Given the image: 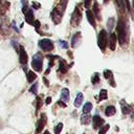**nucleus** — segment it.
<instances>
[{"instance_id": "20", "label": "nucleus", "mask_w": 134, "mask_h": 134, "mask_svg": "<svg viewBox=\"0 0 134 134\" xmlns=\"http://www.w3.org/2000/svg\"><path fill=\"white\" fill-rule=\"evenodd\" d=\"M115 112H116V109H115V107H113V106H108V107L106 108V110H105L106 116H112V115L115 114Z\"/></svg>"}, {"instance_id": "28", "label": "nucleus", "mask_w": 134, "mask_h": 134, "mask_svg": "<svg viewBox=\"0 0 134 134\" xmlns=\"http://www.w3.org/2000/svg\"><path fill=\"white\" fill-rule=\"evenodd\" d=\"M107 98H108V92H107V90H105V89L100 90V92H99V99L103 100V99H107Z\"/></svg>"}, {"instance_id": "46", "label": "nucleus", "mask_w": 134, "mask_h": 134, "mask_svg": "<svg viewBox=\"0 0 134 134\" xmlns=\"http://www.w3.org/2000/svg\"><path fill=\"white\" fill-rule=\"evenodd\" d=\"M133 3H134V0H133Z\"/></svg>"}, {"instance_id": "44", "label": "nucleus", "mask_w": 134, "mask_h": 134, "mask_svg": "<svg viewBox=\"0 0 134 134\" xmlns=\"http://www.w3.org/2000/svg\"><path fill=\"white\" fill-rule=\"evenodd\" d=\"M43 134H50V133H49V132H48V131H45V132H44V133H43Z\"/></svg>"}, {"instance_id": "19", "label": "nucleus", "mask_w": 134, "mask_h": 134, "mask_svg": "<svg viewBox=\"0 0 134 134\" xmlns=\"http://www.w3.org/2000/svg\"><path fill=\"white\" fill-rule=\"evenodd\" d=\"M91 115L89 113H84L82 116H81V121L83 125H88L90 121H91Z\"/></svg>"}, {"instance_id": "31", "label": "nucleus", "mask_w": 134, "mask_h": 134, "mask_svg": "<svg viewBox=\"0 0 134 134\" xmlns=\"http://www.w3.org/2000/svg\"><path fill=\"white\" fill-rule=\"evenodd\" d=\"M109 128H110V126L107 124V125H105V126H102V128H100V130L98 131V134H106L107 133V131L109 130Z\"/></svg>"}, {"instance_id": "10", "label": "nucleus", "mask_w": 134, "mask_h": 134, "mask_svg": "<svg viewBox=\"0 0 134 134\" xmlns=\"http://www.w3.org/2000/svg\"><path fill=\"white\" fill-rule=\"evenodd\" d=\"M8 32V25L6 18L1 17L0 18V35H6Z\"/></svg>"}, {"instance_id": "47", "label": "nucleus", "mask_w": 134, "mask_h": 134, "mask_svg": "<svg viewBox=\"0 0 134 134\" xmlns=\"http://www.w3.org/2000/svg\"><path fill=\"white\" fill-rule=\"evenodd\" d=\"M84 134H85V133H84Z\"/></svg>"}, {"instance_id": "23", "label": "nucleus", "mask_w": 134, "mask_h": 134, "mask_svg": "<svg viewBox=\"0 0 134 134\" xmlns=\"http://www.w3.org/2000/svg\"><path fill=\"white\" fill-rule=\"evenodd\" d=\"M91 110H92V104L89 103V102H87V103L84 105V107H83V112H84V113H90Z\"/></svg>"}, {"instance_id": "13", "label": "nucleus", "mask_w": 134, "mask_h": 134, "mask_svg": "<svg viewBox=\"0 0 134 134\" xmlns=\"http://www.w3.org/2000/svg\"><path fill=\"white\" fill-rule=\"evenodd\" d=\"M86 17H87V20H88V22L91 24V26L95 27V26H96V23H95V17H94L93 13H92L91 10L87 9V12H86Z\"/></svg>"}, {"instance_id": "5", "label": "nucleus", "mask_w": 134, "mask_h": 134, "mask_svg": "<svg viewBox=\"0 0 134 134\" xmlns=\"http://www.w3.org/2000/svg\"><path fill=\"white\" fill-rule=\"evenodd\" d=\"M81 19H82L81 10H80V8H79L77 6H75V7H74V10H73V13H72V15H71V18H70V24L75 27V26H77V25L80 24Z\"/></svg>"}, {"instance_id": "15", "label": "nucleus", "mask_w": 134, "mask_h": 134, "mask_svg": "<svg viewBox=\"0 0 134 134\" xmlns=\"http://www.w3.org/2000/svg\"><path fill=\"white\" fill-rule=\"evenodd\" d=\"M80 39H81V32H75L71 39V47L75 48L80 43Z\"/></svg>"}, {"instance_id": "22", "label": "nucleus", "mask_w": 134, "mask_h": 134, "mask_svg": "<svg viewBox=\"0 0 134 134\" xmlns=\"http://www.w3.org/2000/svg\"><path fill=\"white\" fill-rule=\"evenodd\" d=\"M36 79H37V74H36L34 71L29 70V71L27 72V81H28L29 83H32Z\"/></svg>"}, {"instance_id": "32", "label": "nucleus", "mask_w": 134, "mask_h": 134, "mask_svg": "<svg viewBox=\"0 0 134 134\" xmlns=\"http://www.w3.org/2000/svg\"><path fill=\"white\" fill-rule=\"evenodd\" d=\"M91 82H92L93 85L99 83V75H98V73H94V74H93V76H92V79H91Z\"/></svg>"}, {"instance_id": "11", "label": "nucleus", "mask_w": 134, "mask_h": 134, "mask_svg": "<svg viewBox=\"0 0 134 134\" xmlns=\"http://www.w3.org/2000/svg\"><path fill=\"white\" fill-rule=\"evenodd\" d=\"M92 121V126H93V129H98L99 127H102L104 125V119L99 116V115H94L91 119Z\"/></svg>"}, {"instance_id": "2", "label": "nucleus", "mask_w": 134, "mask_h": 134, "mask_svg": "<svg viewBox=\"0 0 134 134\" xmlns=\"http://www.w3.org/2000/svg\"><path fill=\"white\" fill-rule=\"evenodd\" d=\"M107 44H108V36H107V31L105 29H102L99 32H98V37H97V45L98 47L100 48L102 51H105L106 50V47H107Z\"/></svg>"}, {"instance_id": "14", "label": "nucleus", "mask_w": 134, "mask_h": 134, "mask_svg": "<svg viewBox=\"0 0 134 134\" xmlns=\"http://www.w3.org/2000/svg\"><path fill=\"white\" fill-rule=\"evenodd\" d=\"M119 104H120L121 112H122L124 114H129V113H130L131 108H130V106H129V105L126 103V100H125V99H121V100L119 102Z\"/></svg>"}, {"instance_id": "4", "label": "nucleus", "mask_w": 134, "mask_h": 134, "mask_svg": "<svg viewBox=\"0 0 134 134\" xmlns=\"http://www.w3.org/2000/svg\"><path fill=\"white\" fill-rule=\"evenodd\" d=\"M63 14H64V9L60 5H58V6L54 7V9L51 13V18H52V21H53L54 24H59L61 22L62 17H63Z\"/></svg>"}, {"instance_id": "12", "label": "nucleus", "mask_w": 134, "mask_h": 134, "mask_svg": "<svg viewBox=\"0 0 134 134\" xmlns=\"http://www.w3.org/2000/svg\"><path fill=\"white\" fill-rule=\"evenodd\" d=\"M25 21L28 23V24H30V25H34V22H35V15H34V13H32V10L31 9H27V12L25 13Z\"/></svg>"}, {"instance_id": "24", "label": "nucleus", "mask_w": 134, "mask_h": 134, "mask_svg": "<svg viewBox=\"0 0 134 134\" xmlns=\"http://www.w3.org/2000/svg\"><path fill=\"white\" fill-rule=\"evenodd\" d=\"M115 3H116V5H117V7H118V9L120 10V12H125V2H124V0H115Z\"/></svg>"}, {"instance_id": "40", "label": "nucleus", "mask_w": 134, "mask_h": 134, "mask_svg": "<svg viewBox=\"0 0 134 134\" xmlns=\"http://www.w3.org/2000/svg\"><path fill=\"white\" fill-rule=\"evenodd\" d=\"M45 103H46V105H49V104L51 103V97H49V96H48V97L45 99Z\"/></svg>"}, {"instance_id": "27", "label": "nucleus", "mask_w": 134, "mask_h": 134, "mask_svg": "<svg viewBox=\"0 0 134 134\" xmlns=\"http://www.w3.org/2000/svg\"><path fill=\"white\" fill-rule=\"evenodd\" d=\"M38 87H39V84H38V83H35V84L29 88V92L32 93V94H37V93H38Z\"/></svg>"}, {"instance_id": "37", "label": "nucleus", "mask_w": 134, "mask_h": 134, "mask_svg": "<svg viewBox=\"0 0 134 134\" xmlns=\"http://www.w3.org/2000/svg\"><path fill=\"white\" fill-rule=\"evenodd\" d=\"M91 1H92V0H84V6H85L86 8H88V7L90 6V4H91Z\"/></svg>"}, {"instance_id": "43", "label": "nucleus", "mask_w": 134, "mask_h": 134, "mask_svg": "<svg viewBox=\"0 0 134 134\" xmlns=\"http://www.w3.org/2000/svg\"><path fill=\"white\" fill-rule=\"evenodd\" d=\"M131 117H132V119H133V120H134V111H133V112H132V114H131Z\"/></svg>"}, {"instance_id": "3", "label": "nucleus", "mask_w": 134, "mask_h": 134, "mask_svg": "<svg viewBox=\"0 0 134 134\" xmlns=\"http://www.w3.org/2000/svg\"><path fill=\"white\" fill-rule=\"evenodd\" d=\"M31 66L32 68L40 72L42 71V68H43V55L40 53V52H37L34 57H32V61H31Z\"/></svg>"}, {"instance_id": "16", "label": "nucleus", "mask_w": 134, "mask_h": 134, "mask_svg": "<svg viewBox=\"0 0 134 134\" xmlns=\"http://www.w3.org/2000/svg\"><path fill=\"white\" fill-rule=\"evenodd\" d=\"M68 68H69V66L66 64V61H65V60H60L59 71L62 72V73H66V72L68 71Z\"/></svg>"}, {"instance_id": "9", "label": "nucleus", "mask_w": 134, "mask_h": 134, "mask_svg": "<svg viewBox=\"0 0 134 134\" xmlns=\"http://www.w3.org/2000/svg\"><path fill=\"white\" fill-rule=\"evenodd\" d=\"M116 42H117V37L114 32H110L109 37H108V45L110 47L111 50H114L115 49V46H116Z\"/></svg>"}, {"instance_id": "33", "label": "nucleus", "mask_w": 134, "mask_h": 134, "mask_svg": "<svg viewBox=\"0 0 134 134\" xmlns=\"http://www.w3.org/2000/svg\"><path fill=\"white\" fill-rule=\"evenodd\" d=\"M41 106H42V98H41V96H38V97H37V108H36L37 112H38V110L41 108Z\"/></svg>"}, {"instance_id": "7", "label": "nucleus", "mask_w": 134, "mask_h": 134, "mask_svg": "<svg viewBox=\"0 0 134 134\" xmlns=\"http://www.w3.org/2000/svg\"><path fill=\"white\" fill-rule=\"evenodd\" d=\"M46 121H47V116H46L45 113H42L39 120H38V124H37V129H36V132H35L36 134H39L43 131V129L46 125Z\"/></svg>"}, {"instance_id": "30", "label": "nucleus", "mask_w": 134, "mask_h": 134, "mask_svg": "<svg viewBox=\"0 0 134 134\" xmlns=\"http://www.w3.org/2000/svg\"><path fill=\"white\" fill-rule=\"evenodd\" d=\"M62 130H63V124L60 122V124H58V125L54 127V134H60Z\"/></svg>"}, {"instance_id": "26", "label": "nucleus", "mask_w": 134, "mask_h": 134, "mask_svg": "<svg viewBox=\"0 0 134 134\" xmlns=\"http://www.w3.org/2000/svg\"><path fill=\"white\" fill-rule=\"evenodd\" d=\"M21 4H22V13H26L28 9V0H21Z\"/></svg>"}, {"instance_id": "8", "label": "nucleus", "mask_w": 134, "mask_h": 134, "mask_svg": "<svg viewBox=\"0 0 134 134\" xmlns=\"http://www.w3.org/2000/svg\"><path fill=\"white\" fill-rule=\"evenodd\" d=\"M19 61H20V64L21 65H26L27 64V61H28L27 53H26L24 47L21 46V45H20V49H19Z\"/></svg>"}, {"instance_id": "41", "label": "nucleus", "mask_w": 134, "mask_h": 134, "mask_svg": "<svg viewBox=\"0 0 134 134\" xmlns=\"http://www.w3.org/2000/svg\"><path fill=\"white\" fill-rule=\"evenodd\" d=\"M13 26H14V29H15L17 32H19V29H18V27L16 26V23H15V22H13Z\"/></svg>"}, {"instance_id": "34", "label": "nucleus", "mask_w": 134, "mask_h": 134, "mask_svg": "<svg viewBox=\"0 0 134 134\" xmlns=\"http://www.w3.org/2000/svg\"><path fill=\"white\" fill-rule=\"evenodd\" d=\"M67 2H68V0H60L59 5H60L63 9H65V8H66V5H67Z\"/></svg>"}, {"instance_id": "17", "label": "nucleus", "mask_w": 134, "mask_h": 134, "mask_svg": "<svg viewBox=\"0 0 134 134\" xmlns=\"http://www.w3.org/2000/svg\"><path fill=\"white\" fill-rule=\"evenodd\" d=\"M100 10H99V5H98V3L97 2H94V4H93V15H94V17L96 16V19L97 20H102V16H100V13H99Z\"/></svg>"}, {"instance_id": "25", "label": "nucleus", "mask_w": 134, "mask_h": 134, "mask_svg": "<svg viewBox=\"0 0 134 134\" xmlns=\"http://www.w3.org/2000/svg\"><path fill=\"white\" fill-rule=\"evenodd\" d=\"M114 18H109L108 21H107V26H108V29L111 31L113 29V26H114ZM112 32V31H111Z\"/></svg>"}, {"instance_id": "35", "label": "nucleus", "mask_w": 134, "mask_h": 134, "mask_svg": "<svg viewBox=\"0 0 134 134\" xmlns=\"http://www.w3.org/2000/svg\"><path fill=\"white\" fill-rule=\"evenodd\" d=\"M59 44H60L61 47H63V48H68V43H67L66 41H62V40H60V41H59Z\"/></svg>"}, {"instance_id": "29", "label": "nucleus", "mask_w": 134, "mask_h": 134, "mask_svg": "<svg viewBox=\"0 0 134 134\" xmlns=\"http://www.w3.org/2000/svg\"><path fill=\"white\" fill-rule=\"evenodd\" d=\"M104 76H105V79L110 80L111 77H113V73H112V71H111V70L106 69V70H104Z\"/></svg>"}, {"instance_id": "36", "label": "nucleus", "mask_w": 134, "mask_h": 134, "mask_svg": "<svg viewBox=\"0 0 134 134\" xmlns=\"http://www.w3.org/2000/svg\"><path fill=\"white\" fill-rule=\"evenodd\" d=\"M12 44H13V46L15 47V49H16L17 51L20 49V45H19V43H18V42H16V41H12Z\"/></svg>"}, {"instance_id": "38", "label": "nucleus", "mask_w": 134, "mask_h": 134, "mask_svg": "<svg viewBox=\"0 0 134 134\" xmlns=\"http://www.w3.org/2000/svg\"><path fill=\"white\" fill-rule=\"evenodd\" d=\"M32 7L36 8V9H38V8L41 7V4H40L39 2H32Z\"/></svg>"}, {"instance_id": "45", "label": "nucleus", "mask_w": 134, "mask_h": 134, "mask_svg": "<svg viewBox=\"0 0 134 134\" xmlns=\"http://www.w3.org/2000/svg\"><path fill=\"white\" fill-rule=\"evenodd\" d=\"M104 2H105V3H107V2H109V0H104Z\"/></svg>"}, {"instance_id": "21", "label": "nucleus", "mask_w": 134, "mask_h": 134, "mask_svg": "<svg viewBox=\"0 0 134 134\" xmlns=\"http://www.w3.org/2000/svg\"><path fill=\"white\" fill-rule=\"evenodd\" d=\"M83 99H84L83 93H79V94L76 95V98H75V100H74V106H75L76 108H79V107L82 105V103H83Z\"/></svg>"}, {"instance_id": "39", "label": "nucleus", "mask_w": 134, "mask_h": 134, "mask_svg": "<svg viewBox=\"0 0 134 134\" xmlns=\"http://www.w3.org/2000/svg\"><path fill=\"white\" fill-rule=\"evenodd\" d=\"M58 105H59L60 107H63V108H65V107H66V104H65L64 102H62V100H60V102H58Z\"/></svg>"}, {"instance_id": "6", "label": "nucleus", "mask_w": 134, "mask_h": 134, "mask_svg": "<svg viewBox=\"0 0 134 134\" xmlns=\"http://www.w3.org/2000/svg\"><path fill=\"white\" fill-rule=\"evenodd\" d=\"M39 46L44 51H51L53 49V43L49 39H42L39 41Z\"/></svg>"}, {"instance_id": "1", "label": "nucleus", "mask_w": 134, "mask_h": 134, "mask_svg": "<svg viewBox=\"0 0 134 134\" xmlns=\"http://www.w3.org/2000/svg\"><path fill=\"white\" fill-rule=\"evenodd\" d=\"M117 39L120 45L125 46L129 43V37H130V26L128 23V19L125 16H119L118 22H117Z\"/></svg>"}, {"instance_id": "18", "label": "nucleus", "mask_w": 134, "mask_h": 134, "mask_svg": "<svg viewBox=\"0 0 134 134\" xmlns=\"http://www.w3.org/2000/svg\"><path fill=\"white\" fill-rule=\"evenodd\" d=\"M69 99V90L67 88H63L61 91V100L66 103Z\"/></svg>"}, {"instance_id": "42", "label": "nucleus", "mask_w": 134, "mask_h": 134, "mask_svg": "<svg viewBox=\"0 0 134 134\" xmlns=\"http://www.w3.org/2000/svg\"><path fill=\"white\" fill-rule=\"evenodd\" d=\"M43 81H44V84H45L46 86H49V83H48V81H47L46 77H43Z\"/></svg>"}]
</instances>
